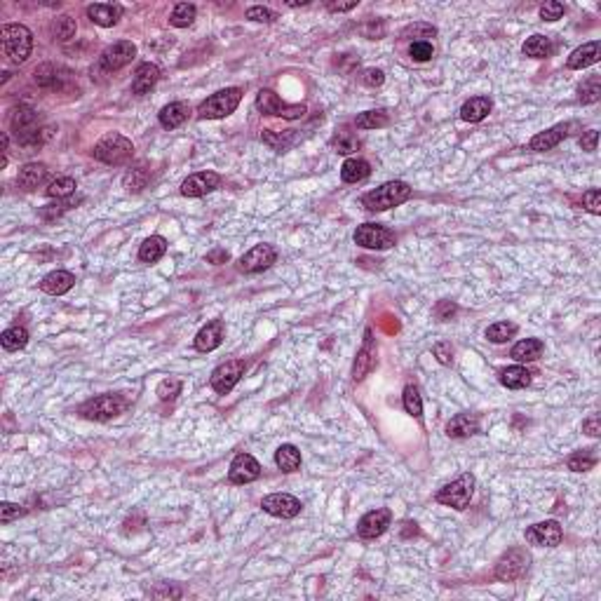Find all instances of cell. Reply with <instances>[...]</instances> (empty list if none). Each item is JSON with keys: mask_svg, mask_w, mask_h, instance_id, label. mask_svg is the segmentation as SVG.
Instances as JSON below:
<instances>
[{"mask_svg": "<svg viewBox=\"0 0 601 601\" xmlns=\"http://www.w3.org/2000/svg\"><path fill=\"white\" fill-rule=\"evenodd\" d=\"M10 127L15 132L17 141L26 148H36L40 143H45L54 132L52 127L40 125V115L31 106H17L10 113Z\"/></svg>", "mask_w": 601, "mask_h": 601, "instance_id": "6da1fadb", "label": "cell"}, {"mask_svg": "<svg viewBox=\"0 0 601 601\" xmlns=\"http://www.w3.org/2000/svg\"><path fill=\"white\" fill-rule=\"evenodd\" d=\"M0 45L10 64H24L33 50V33L24 24H5L0 29Z\"/></svg>", "mask_w": 601, "mask_h": 601, "instance_id": "7a4b0ae2", "label": "cell"}, {"mask_svg": "<svg viewBox=\"0 0 601 601\" xmlns=\"http://www.w3.org/2000/svg\"><path fill=\"white\" fill-rule=\"evenodd\" d=\"M129 407V397L120 392H106L99 395L94 399H87L83 407H80V416L87 421H97V423H106L118 418L120 414H125Z\"/></svg>", "mask_w": 601, "mask_h": 601, "instance_id": "3957f363", "label": "cell"}, {"mask_svg": "<svg viewBox=\"0 0 601 601\" xmlns=\"http://www.w3.org/2000/svg\"><path fill=\"white\" fill-rule=\"evenodd\" d=\"M411 197V188L409 183L404 181H388L383 186L369 190V193L362 197V204L369 209V211H385V209H392L397 204L407 202Z\"/></svg>", "mask_w": 601, "mask_h": 601, "instance_id": "277c9868", "label": "cell"}, {"mask_svg": "<svg viewBox=\"0 0 601 601\" xmlns=\"http://www.w3.org/2000/svg\"><path fill=\"white\" fill-rule=\"evenodd\" d=\"M92 155L104 165H127L134 158V143L122 134H106L104 139L94 143Z\"/></svg>", "mask_w": 601, "mask_h": 601, "instance_id": "5b68a950", "label": "cell"}, {"mask_svg": "<svg viewBox=\"0 0 601 601\" xmlns=\"http://www.w3.org/2000/svg\"><path fill=\"white\" fill-rule=\"evenodd\" d=\"M242 99V90L240 87H225V90H218L216 94H211L197 106V118L200 120H218L225 118L240 106Z\"/></svg>", "mask_w": 601, "mask_h": 601, "instance_id": "8992f818", "label": "cell"}, {"mask_svg": "<svg viewBox=\"0 0 601 601\" xmlns=\"http://www.w3.org/2000/svg\"><path fill=\"white\" fill-rule=\"evenodd\" d=\"M473 494H475V475L473 473H465L461 475L456 482L447 484L442 487L440 491L435 494V501L440 505H447V508H454V510H465L470 501H473Z\"/></svg>", "mask_w": 601, "mask_h": 601, "instance_id": "52a82bcc", "label": "cell"}, {"mask_svg": "<svg viewBox=\"0 0 601 601\" xmlns=\"http://www.w3.org/2000/svg\"><path fill=\"white\" fill-rule=\"evenodd\" d=\"M256 108L263 115H275L284 120H300L305 115V104H284L272 90H261L256 94Z\"/></svg>", "mask_w": 601, "mask_h": 601, "instance_id": "ba28073f", "label": "cell"}, {"mask_svg": "<svg viewBox=\"0 0 601 601\" xmlns=\"http://www.w3.org/2000/svg\"><path fill=\"white\" fill-rule=\"evenodd\" d=\"M395 242H397V235L378 223H364L355 230V244L364 249H390L395 247Z\"/></svg>", "mask_w": 601, "mask_h": 601, "instance_id": "9c48e42d", "label": "cell"}, {"mask_svg": "<svg viewBox=\"0 0 601 601\" xmlns=\"http://www.w3.org/2000/svg\"><path fill=\"white\" fill-rule=\"evenodd\" d=\"M136 57V45L132 40H118V43L108 45L99 57V66L104 73H115L120 68H125L127 64H132V59Z\"/></svg>", "mask_w": 601, "mask_h": 601, "instance_id": "30bf717a", "label": "cell"}, {"mask_svg": "<svg viewBox=\"0 0 601 601\" xmlns=\"http://www.w3.org/2000/svg\"><path fill=\"white\" fill-rule=\"evenodd\" d=\"M529 555H526L524 548H512L505 555L498 559L496 564V578L503 580V583H515L526 573L529 569Z\"/></svg>", "mask_w": 601, "mask_h": 601, "instance_id": "8fae6325", "label": "cell"}, {"mask_svg": "<svg viewBox=\"0 0 601 601\" xmlns=\"http://www.w3.org/2000/svg\"><path fill=\"white\" fill-rule=\"evenodd\" d=\"M244 359H228L223 364H218L214 371H211V388L218 395H228L233 388L240 383V378L244 376Z\"/></svg>", "mask_w": 601, "mask_h": 601, "instance_id": "7c38bea8", "label": "cell"}, {"mask_svg": "<svg viewBox=\"0 0 601 601\" xmlns=\"http://www.w3.org/2000/svg\"><path fill=\"white\" fill-rule=\"evenodd\" d=\"M524 538H526V543L538 545V548H557L564 538V531H562V526H559V522L548 519V522L529 526Z\"/></svg>", "mask_w": 601, "mask_h": 601, "instance_id": "4fadbf2b", "label": "cell"}, {"mask_svg": "<svg viewBox=\"0 0 601 601\" xmlns=\"http://www.w3.org/2000/svg\"><path fill=\"white\" fill-rule=\"evenodd\" d=\"M390 522H392V512L390 510H388V508H376L371 512H366V515L359 519L357 536L364 538V541H374V538H378V536L385 534Z\"/></svg>", "mask_w": 601, "mask_h": 601, "instance_id": "5bb4252c", "label": "cell"}, {"mask_svg": "<svg viewBox=\"0 0 601 601\" xmlns=\"http://www.w3.org/2000/svg\"><path fill=\"white\" fill-rule=\"evenodd\" d=\"M378 359H376V338H374V331L366 329L364 331V343H362L357 357H355V364H352V378L357 381H364L369 374L374 371Z\"/></svg>", "mask_w": 601, "mask_h": 601, "instance_id": "9a60e30c", "label": "cell"}, {"mask_svg": "<svg viewBox=\"0 0 601 601\" xmlns=\"http://www.w3.org/2000/svg\"><path fill=\"white\" fill-rule=\"evenodd\" d=\"M275 258H277V251L272 244H256V247H251L247 254L240 258V270L254 275V272L270 268V265L275 263Z\"/></svg>", "mask_w": 601, "mask_h": 601, "instance_id": "2e32d148", "label": "cell"}, {"mask_svg": "<svg viewBox=\"0 0 601 601\" xmlns=\"http://www.w3.org/2000/svg\"><path fill=\"white\" fill-rule=\"evenodd\" d=\"M261 508L263 512H268L272 517H279V519H293L296 515H300V501L293 498L289 494H270L265 496L261 501Z\"/></svg>", "mask_w": 601, "mask_h": 601, "instance_id": "e0dca14e", "label": "cell"}, {"mask_svg": "<svg viewBox=\"0 0 601 601\" xmlns=\"http://www.w3.org/2000/svg\"><path fill=\"white\" fill-rule=\"evenodd\" d=\"M261 477V465L254 456L249 454H237L233 463H230V473H228V480L230 484H249V482H256Z\"/></svg>", "mask_w": 601, "mask_h": 601, "instance_id": "ac0fdd59", "label": "cell"}, {"mask_svg": "<svg viewBox=\"0 0 601 601\" xmlns=\"http://www.w3.org/2000/svg\"><path fill=\"white\" fill-rule=\"evenodd\" d=\"M221 186V176L216 172H197V174H190L186 181L181 183V195L186 197H202L216 190Z\"/></svg>", "mask_w": 601, "mask_h": 601, "instance_id": "d6986e66", "label": "cell"}, {"mask_svg": "<svg viewBox=\"0 0 601 601\" xmlns=\"http://www.w3.org/2000/svg\"><path fill=\"white\" fill-rule=\"evenodd\" d=\"M571 122H562V125H555L550 129H545V132L536 134L534 139L529 141V148L536 150V153H545V150H552L555 146H559L566 136L571 134Z\"/></svg>", "mask_w": 601, "mask_h": 601, "instance_id": "ffe728a7", "label": "cell"}, {"mask_svg": "<svg viewBox=\"0 0 601 601\" xmlns=\"http://www.w3.org/2000/svg\"><path fill=\"white\" fill-rule=\"evenodd\" d=\"M599 59H601V43L599 40H592V43H585L583 47H576L571 52L569 61H566V66L571 71H583L587 66H594Z\"/></svg>", "mask_w": 601, "mask_h": 601, "instance_id": "44dd1931", "label": "cell"}, {"mask_svg": "<svg viewBox=\"0 0 601 601\" xmlns=\"http://www.w3.org/2000/svg\"><path fill=\"white\" fill-rule=\"evenodd\" d=\"M87 17H90V22H94L97 26L111 29V26H115L120 22L122 5H118V3H94L87 8Z\"/></svg>", "mask_w": 601, "mask_h": 601, "instance_id": "7402d4cb", "label": "cell"}, {"mask_svg": "<svg viewBox=\"0 0 601 601\" xmlns=\"http://www.w3.org/2000/svg\"><path fill=\"white\" fill-rule=\"evenodd\" d=\"M221 341H223V322L221 319H211V322H207L200 331H197L195 348L200 352H211L221 345Z\"/></svg>", "mask_w": 601, "mask_h": 601, "instance_id": "603a6c76", "label": "cell"}, {"mask_svg": "<svg viewBox=\"0 0 601 601\" xmlns=\"http://www.w3.org/2000/svg\"><path fill=\"white\" fill-rule=\"evenodd\" d=\"M480 432V418L475 414H458L447 423V435L451 440H465Z\"/></svg>", "mask_w": 601, "mask_h": 601, "instance_id": "cb8c5ba5", "label": "cell"}, {"mask_svg": "<svg viewBox=\"0 0 601 601\" xmlns=\"http://www.w3.org/2000/svg\"><path fill=\"white\" fill-rule=\"evenodd\" d=\"M75 284V275L68 270H52L47 272V275L43 277V282H40V289H43L45 293H50V296H61V293L71 291Z\"/></svg>", "mask_w": 601, "mask_h": 601, "instance_id": "d4e9b609", "label": "cell"}, {"mask_svg": "<svg viewBox=\"0 0 601 601\" xmlns=\"http://www.w3.org/2000/svg\"><path fill=\"white\" fill-rule=\"evenodd\" d=\"M160 80V68L155 64H141L139 68L134 71V80H132V94H148L150 90L155 87V83Z\"/></svg>", "mask_w": 601, "mask_h": 601, "instance_id": "484cf974", "label": "cell"}, {"mask_svg": "<svg viewBox=\"0 0 601 601\" xmlns=\"http://www.w3.org/2000/svg\"><path fill=\"white\" fill-rule=\"evenodd\" d=\"M188 115H190V106L186 101H172V104H167L160 111L158 120L165 129H176L188 120Z\"/></svg>", "mask_w": 601, "mask_h": 601, "instance_id": "4316f807", "label": "cell"}, {"mask_svg": "<svg viewBox=\"0 0 601 601\" xmlns=\"http://www.w3.org/2000/svg\"><path fill=\"white\" fill-rule=\"evenodd\" d=\"M45 179H47V167L43 162H29V165H24L17 174L19 188H24V190H36L38 186H43Z\"/></svg>", "mask_w": 601, "mask_h": 601, "instance_id": "83f0119b", "label": "cell"}, {"mask_svg": "<svg viewBox=\"0 0 601 601\" xmlns=\"http://www.w3.org/2000/svg\"><path fill=\"white\" fill-rule=\"evenodd\" d=\"M491 99L489 97H473L461 106V118L465 122H482L491 113Z\"/></svg>", "mask_w": 601, "mask_h": 601, "instance_id": "f1b7e54d", "label": "cell"}, {"mask_svg": "<svg viewBox=\"0 0 601 601\" xmlns=\"http://www.w3.org/2000/svg\"><path fill=\"white\" fill-rule=\"evenodd\" d=\"M543 350H545V343L541 338H524L512 348L510 355H512V359H517V362H536V359H541Z\"/></svg>", "mask_w": 601, "mask_h": 601, "instance_id": "f546056e", "label": "cell"}, {"mask_svg": "<svg viewBox=\"0 0 601 601\" xmlns=\"http://www.w3.org/2000/svg\"><path fill=\"white\" fill-rule=\"evenodd\" d=\"M59 73H64L59 66L43 64V66L36 68V73H33V75H36V83H38L40 87H45V90H61V85H64L66 75H59Z\"/></svg>", "mask_w": 601, "mask_h": 601, "instance_id": "4dcf8cb0", "label": "cell"}, {"mask_svg": "<svg viewBox=\"0 0 601 601\" xmlns=\"http://www.w3.org/2000/svg\"><path fill=\"white\" fill-rule=\"evenodd\" d=\"M167 254V240L160 235H150L139 249V261L143 263H158Z\"/></svg>", "mask_w": 601, "mask_h": 601, "instance_id": "1f68e13d", "label": "cell"}, {"mask_svg": "<svg viewBox=\"0 0 601 601\" xmlns=\"http://www.w3.org/2000/svg\"><path fill=\"white\" fill-rule=\"evenodd\" d=\"M369 174H371V165L362 158L345 160L343 167H341V179L345 183H359V181H364Z\"/></svg>", "mask_w": 601, "mask_h": 601, "instance_id": "d6a6232c", "label": "cell"}, {"mask_svg": "<svg viewBox=\"0 0 601 601\" xmlns=\"http://www.w3.org/2000/svg\"><path fill=\"white\" fill-rule=\"evenodd\" d=\"M275 465L282 470V473H296L300 468V451L293 447V444H282L275 451Z\"/></svg>", "mask_w": 601, "mask_h": 601, "instance_id": "836d02e7", "label": "cell"}, {"mask_svg": "<svg viewBox=\"0 0 601 601\" xmlns=\"http://www.w3.org/2000/svg\"><path fill=\"white\" fill-rule=\"evenodd\" d=\"M524 54L526 57H534V59H548L552 52H555V45H552V40L548 36H541V33H536V36H531L529 40L524 43Z\"/></svg>", "mask_w": 601, "mask_h": 601, "instance_id": "e575fe53", "label": "cell"}, {"mask_svg": "<svg viewBox=\"0 0 601 601\" xmlns=\"http://www.w3.org/2000/svg\"><path fill=\"white\" fill-rule=\"evenodd\" d=\"M501 383L510 390H522V388L531 385V371L526 366H508L501 374Z\"/></svg>", "mask_w": 601, "mask_h": 601, "instance_id": "d590c367", "label": "cell"}, {"mask_svg": "<svg viewBox=\"0 0 601 601\" xmlns=\"http://www.w3.org/2000/svg\"><path fill=\"white\" fill-rule=\"evenodd\" d=\"M148 181H150V169L143 165V162L132 167L125 176H122V186H125L129 193H141V190L148 186Z\"/></svg>", "mask_w": 601, "mask_h": 601, "instance_id": "8d00e7d4", "label": "cell"}, {"mask_svg": "<svg viewBox=\"0 0 601 601\" xmlns=\"http://www.w3.org/2000/svg\"><path fill=\"white\" fill-rule=\"evenodd\" d=\"M0 343H3V348L8 352H17V350H22V348H26V343H29V331H26L24 326H10V329L3 331Z\"/></svg>", "mask_w": 601, "mask_h": 601, "instance_id": "74e56055", "label": "cell"}, {"mask_svg": "<svg viewBox=\"0 0 601 601\" xmlns=\"http://www.w3.org/2000/svg\"><path fill=\"white\" fill-rule=\"evenodd\" d=\"M566 465H569V470H573V473H587V470H592L597 465V454H594V449L576 451L573 456H569Z\"/></svg>", "mask_w": 601, "mask_h": 601, "instance_id": "f35d334b", "label": "cell"}, {"mask_svg": "<svg viewBox=\"0 0 601 601\" xmlns=\"http://www.w3.org/2000/svg\"><path fill=\"white\" fill-rule=\"evenodd\" d=\"M388 122H390V115H388V111H383V108H378V111H366V113L357 115L355 125H357V129H381V127H385Z\"/></svg>", "mask_w": 601, "mask_h": 601, "instance_id": "ab89813d", "label": "cell"}, {"mask_svg": "<svg viewBox=\"0 0 601 601\" xmlns=\"http://www.w3.org/2000/svg\"><path fill=\"white\" fill-rule=\"evenodd\" d=\"M195 15H197L195 5H190V3H179V5H176V8L172 10V17H169V24L176 26V29H188V26L195 22Z\"/></svg>", "mask_w": 601, "mask_h": 601, "instance_id": "60d3db41", "label": "cell"}, {"mask_svg": "<svg viewBox=\"0 0 601 601\" xmlns=\"http://www.w3.org/2000/svg\"><path fill=\"white\" fill-rule=\"evenodd\" d=\"M402 404H404V411L411 414L414 418H423V397L416 385H407L404 395H402Z\"/></svg>", "mask_w": 601, "mask_h": 601, "instance_id": "b9f144b4", "label": "cell"}, {"mask_svg": "<svg viewBox=\"0 0 601 601\" xmlns=\"http://www.w3.org/2000/svg\"><path fill=\"white\" fill-rule=\"evenodd\" d=\"M578 97L583 104H597V101L601 99V78L599 75H592V78H587L585 83L578 87Z\"/></svg>", "mask_w": 601, "mask_h": 601, "instance_id": "7bdbcfd3", "label": "cell"}, {"mask_svg": "<svg viewBox=\"0 0 601 601\" xmlns=\"http://www.w3.org/2000/svg\"><path fill=\"white\" fill-rule=\"evenodd\" d=\"M75 193V181L71 176H59V179L50 181V186L45 188L47 197H57V200H64V197Z\"/></svg>", "mask_w": 601, "mask_h": 601, "instance_id": "ee69618b", "label": "cell"}, {"mask_svg": "<svg viewBox=\"0 0 601 601\" xmlns=\"http://www.w3.org/2000/svg\"><path fill=\"white\" fill-rule=\"evenodd\" d=\"M75 31H78V26H75V19H71L68 15H61L52 22V36L61 40V43H66V40H71L75 36Z\"/></svg>", "mask_w": 601, "mask_h": 601, "instance_id": "f6af8a7d", "label": "cell"}, {"mask_svg": "<svg viewBox=\"0 0 601 601\" xmlns=\"http://www.w3.org/2000/svg\"><path fill=\"white\" fill-rule=\"evenodd\" d=\"M517 333V324L512 322H496L487 329V338L491 343H508V341Z\"/></svg>", "mask_w": 601, "mask_h": 601, "instance_id": "bcb514c9", "label": "cell"}, {"mask_svg": "<svg viewBox=\"0 0 601 601\" xmlns=\"http://www.w3.org/2000/svg\"><path fill=\"white\" fill-rule=\"evenodd\" d=\"M293 139H296V136L291 134V129L286 134H277L275 129H263V141L268 143L272 150H277V153H282V150L289 148L293 143Z\"/></svg>", "mask_w": 601, "mask_h": 601, "instance_id": "7dc6e473", "label": "cell"}, {"mask_svg": "<svg viewBox=\"0 0 601 601\" xmlns=\"http://www.w3.org/2000/svg\"><path fill=\"white\" fill-rule=\"evenodd\" d=\"M333 148H336V153H341V155H348V153H352V150H357V146H359V141L355 139L352 134H348V132H343V129H341V132L333 136Z\"/></svg>", "mask_w": 601, "mask_h": 601, "instance_id": "c3c4849f", "label": "cell"}, {"mask_svg": "<svg viewBox=\"0 0 601 601\" xmlns=\"http://www.w3.org/2000/svg\"><path fill=\"white\" fill-rule=\"evenodd\" d=\"M409 54H411L414 61H430L435 57V47L432 43H428V40H416V43H411V47H409Z\"/></svg>", "mask_w": 601, "mask_h": 601, "instance_id": "681fc988", "label": "cell"}, {"mask_svg": "<svg viewBox=\"0 0 601 601\" xmlns=\"http://www.w3.org/2000/svg\"><path fill=\"white\" fill-rule=\"evenodd\" d=\"M158 397L162 399V402H172V399H176V395L181 392V381L179 378H165V381H160V385H158Z\"/></svg>", "mask_w": 601, "mask_h": 601, "instance_id": "f907efd6", "label": "cell"}, {"mask_svg": "<svg viewBox=\"0 0 601 601\" xmlns=\"http://www.w3.org/2000/svg\"><path fill=\"white\" fill-rule=\"evenodd\" d=\"M566 8L562 3H557V0H550V3H545L541 8V19L543 22H557V19L564 17Z\"/></svg>", "mask_w": 601, "mask_h": 601, "instance_id": "816d5d0a", "label": "cell"}, {"mask_svg": "<svg viewBox=\"0 0 601 601\" xmlns=\"http://www.w3.org/2000/svg\"><path fill=\"white\" fill-rule=\"evenodd\" d=\"M583 207L590 211V214H601V190L599 188H590L587 193H583Z\"/></svg>", "mask_w": 601, "mask_h": 601, "instance_id": "f5cc1de1", "label": "cell"}, {"mask_svg": "<svg viewBox=\"0 0 601 601\" xmlns=\"http://www.w3.org/2000/svg\"><path fill=\"white\" fill-rule=\"evenodd\" d=\"M247 19H249V22H258V24H272L277 17H275V12H272V10L261 8V5H258V8H249L247 10Z\"/></svg>", "mask_w": 601, "mask_h": 601, "instance_id": "db71d44e", "label": "cell"}, {"mask_svg": "<svg viewBox=\"0 0 601 601\" xmlns=\"http://www.w3.org/2000/svg\"><path fill=\"white\" fill-rule=\"evenodd\" d=\"M24 515L22 505L17 503H0V522L3 524H10L12 519H19Z\"/></svg>", "mask_w": 601, "mask_h": 601, "instance_id": "11a10c76", "label": "cell"}, {"mask_svg": "<svg viewBox=\"0 0 601 601\" xmlns=\"http://www.w3.org/2000/svg\"><path fill=\"white\" fill-rule=\"evenodd\" d=\"M362 83L369 87H381L385 83V73L381 71V68H366V71L362 73Z\"/></svg>", "mask_w": 601, "mask_h": 601, "instance_id": "9f6ffc18", "label": "cell"}, {"mask_svg": "<svg viewBox=\"0 0 601 601\" xmlns=\"http://www.w3.org/2000/svg\"><path fill=\"white\" fill-rule=\"evenodd\" d=\"M435 33H437V31H435L430 24H414V26H409V29H404V33H402V38H407V40H409V36L432 38Z\"/></svg>", "mask_w": 601, "mask_h": 601, "instance_id": "6f0895ef", "label": "cell"}, {"mask_svg": "<svg viewBox=\"0 0 601 601\" xmlns=\"http://www.w3.org/2000/svg\"><path fill=\"white\" fill-rule=\"evenodd\" d=\"M456 312H458V305L456 303H451V300H440V303H437V308H435V315L442 319V322H447V319H451L456 315Z\"/></svg>", "mask_w": 601, "mask_h": 601, "instance_id": "680465c9", "label": "cell"}, {"mask_svg": "<svg viewBox=\"0 0 601 601\" xmlns=\"http://www.w3.org/2000/svg\"><path fill=\"white\" fill-rule=\"evenodd\" d=\"M435 357L442 362V364H451V359H454V348H451V343H447V341H442V343H437L432 348Z\"/></svg>", "mask_w": 601, "mask_h": 601, "instance_id": "91938a15", "label": "cell"}, {"mask_svg": "<svg viewBox=\"0 0 601 601\" xmlns=\"http://www.w3.org/2000/svg\"><path fill=\"white\" fill-rule=\"evenodd\" d=\"M68 207H71V204H68V202H61V204H47V207L40 209V216L47 218V221H54V218H59V216L64 214V211H66Z\"/></svg>", "mask_w": 601, "mask_h": 601, "instance_id": "94428289", "label": "cell"}, {"mask_svg": "<svg viewBox=\"0 0 601 601\" xmlns=\"http://www.w3.org/2000/svg\"><path fill=\"white\" fill-rule=\"evenodd\" d=\"M597 143H599L597 129H587V132L580 136V146H583V150H587V153H594V150H597Z\"/></svg>", "mask_w": 601, "mask_h": 601, "instance_id": "6125c7cd", "label": "cell"}, {"mask_svg": "<svg viewBox=\"0 0 601 601\" xmlns=\"http://www.w3.org/2000/svg\"><path fill=\"white\" fill-rule=\"evenodd\" d=\"M583 432H587L590 437H599L601 435V425H599V414H592L590 418L583 421Z\"/></svg>", "mask_w": 601, "mask_h": 601, "instance_id": "be15d7a7", "label": "cell"}, {"mask_svg": "<svg viewBox=\"0 0 601 601\" xmlns=\"http://www.w3.org/2000/svg\"><path fill=\"white\" fill-rule=\"evenodd\" d=\"M230 258V254L225 249H214V251H209L207 254V261L209 263H214V265H218V263H225Z\"/></svg>", "mask_w": 601, "mask_h": 601, "instance_id": "e7e4bbea", "label": "cell"}, {"mask_svg": "<svg viewBox=\"0 0 601 601\" xmlns=\"http://www.w3.org/2000/svg\"><path fill=\"white\" fill-rule=\"evenodd\" d=\"M357 8V0H350V3H326V10L329 12H350Z\"/></svg>", "mask_w": 601, "mask_h": 601, "instance_id": "03108f58", "label": "cell"}, {"mask_svg": "<svg viewBox=\"0 0 601 601\" xmlns=\"http://www.w3.org/2000/svg\"><path fill=\"white\" fill-rule=\"evenodd\" d=\"M308 3H310V0H289V3H286V8H305Z\"/></svg>", "mask_w": 601, "mask_h": 601, "instance_id": "003e7915", "label": "cell"}]
</instances>
